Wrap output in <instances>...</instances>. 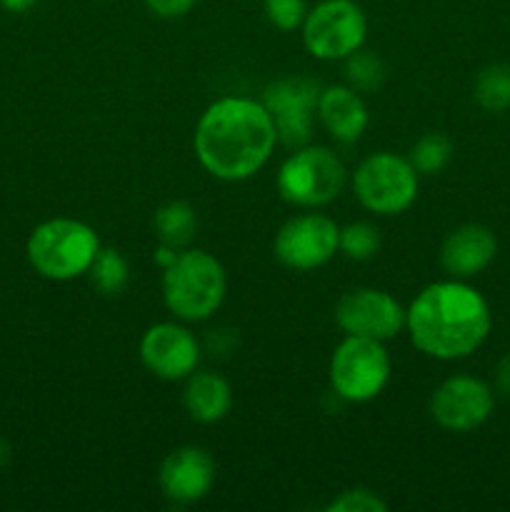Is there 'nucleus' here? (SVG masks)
<instances>
[{"mask_svg":"<svg viewBox=\"0 0 510 512\" xmlns=\"http://www.w3.org/2000/svg\"><path fill=\"white\" fill-rule=\"evenodd\" d=\"M315 113L330 138L345 145L355 143L368 128V108L358 90H353L350 85H330V88L320 90Z\"/></svg>","mask_w":510,"mask_h":512,"instance_id":"nucleus-16","label":"nucleus"},{"mask_svg":"<svg viewBox=\"0 0 510 512\" xmlns=\"http://www.w3.org/2000/svg\"><path fill=\"white\" fill-rule=\"evenodd\" d=\"M303 45L318 60H345L363 48L368 18L355 0H320L303 20Z\"/></svg>","mask_w":510,"mask_h":512,"instance_id":"nucleus-8","label":"nucleus"},{"mask_svg":"<svg viewBox=\"0 0 510 512\" xmlns=\"http://www.w3.org/2000/svg\"><path fill=\"white\" fill-rule=\"evenodd\" d=\"M330 388L340 400L368 403L390 380V355L380 340L345 335L330 358Z\"/></svg>","mask_w":510,"mask_h":512,"instance_id":"nucleus-6","label":"nucleus"},{"mask_svg":"<svg viewBox=\"0 0 510 512\" xmlns=\"http://www.w3.org/2000/svg\"><path fill=\"white\" fill-rule=\"evenodd\" d=\"M495 393L485 380L473 375H453L443 380L430 398V415L450 433H470L490 418Z\"/></svg>","mask_w":510,"mask_h":512,"instance_id":"nucleus-10","label":"nucleus"},{"mask_svg":"<svg viewBox=\"0 0 510 512\" xmlns=\"http://www.w3.org/2000/svg\"><path fill=\"white\" fill-rule=\"evenodd\" d=\"M93 283V288L98 290L100 295H118L123 293V288L128 285L130 268L128 260L118 253L115 248H100L98 255H95L93 265L85 273Z\"/></svg>","mask_w":510,"mask_h":512,"instance_id":"nucleus-20","label":"nucleus"},{"mask_svg":"<svg viewBox=\"0 0 510 512\" xmlns=\"http://www.w3.org/2000/svg\"><path fill=\"white\" fill-rule=\"evenodd\" d=\"M320 90L323 88L308 78H285L265 88L263 105L273 118L280 143L290 145V148H300L308 143Z\"/></svg>","mask_w":510,"mask_h":512,"instance_id":"nucleus-12","label":"nucleus"},{"mask_svg":"<svg viewBox=\"0 0 510 512\" xmlns=\"http://www.w3.org/2000/svg\"><path fill=\"white\" fill-rule=\"evenodd\" d=\"M178 253L180 250H175V248H168V245H163L160 243V248H158V253H155V263L160 265V268H168V265H173L175 263V258H178Z\"/></svg>","mask_w":510,"mask_h":512,"instance_id":"nucleus-28","label":"nucleus"},{"mask_svg":"<svg viewBox=\"0 0 510 512\" xmlns=\"http://www.w3.org/2000/svg\"><path fill=\"white\" fill-rule=\"evenodd\" d=\"M495 390L510 398V355L500 358V363L495 365Z\"/></svg>","mask_w":510,"mask_h":512,"instance_id":"nucleus-27","label":"nucleus"},{"mask_svg":"<svg viewBox=\"0 0 510 512\" xmlns=\"http://www.w3.org/2000/svg\"><path fill=\"white\" fill-rule=\"evenodd\" d=\"M103 248L98 233L75 218H53L30 233L25 253L38 275L55 283L80 278L88 273L95 255Z\"/></svg>","mask_w":510,"mask_h":512,"instance_id":"nucleus-4","label":"nucleus"},{"mask_svg":"<svg viewBox=\"0 0 510 512\" xmlns=\"http://www.w3.org/2000/svg\"><path fill=\"white\" fill-rule=\"evenodd\" d=\"M145 5L155 18L173 20L188 15L198 5V0H145Z\"/></svg>","mask_w":510,"mask_h":512,"instance_id":"nucleus-26","label":"nucleus"},{"mask_svg":"<svg viewBox=\"0 0 510 512\" xmlns=\"http://www.w3.org/2000/svg\"><path fill=\"white\" fill-rule=\"evenodd\" d=\"M195 155L213 178L248 180L263 168L278 143V130L263 100L228 95L205 108L195 125Z\"/></svg>","mask_w":510,"mask_h":512,"instance_id":"nucleus-1","label":"nucleus"},{"mask_svg":"<svg viewBox=\"0 0 510 512\" xmlns=\"http://www.w3.org/2000/svg\"><path fill=\"white\" fill-rule=\"evenodd\" d=\"M453 158V143L443 133H425L415 140L410 148V165L418 170V175H435L445 168Z\"/></svg>","mask_w":510,"mask_h":512,"instance_id":"nucleus-22","label":"nucleus"},{"mask_svg":"<svg viewBox=\"0 0 510 512\" xmlns=\"http://www.w3.org/2000/svg\"><path fill=\"white\" fill-rule=\"evenodd\" d=\"M345 165L323 145H300L278 170V193L295 208H323L345 188Z\"/></svg>","mask_w":510,"mask_h":512,"instance_id":"nucleus-5","label":"nucleus"},{"mask_svg":"<svg viewBox=\"0 0 510 512\" xmlns=\"http://www.w3.org/2000/svg\"><path fill=\"white\" fill-rule=\"evenodd\" d=\"M418 170L403 155L380 150L365 158L353 175V193L365 210L398 215L418 198Z\"/></svg>","mask_w":510,"mask_h":512,"instance_id":"nucleus-7","label":"nucleus"},{"mask_svg":"<svg viewBox=\"0 0 510 512\" xmlns=\"http://www.w3.org/2000/svg\"><path fill=\"white\" fill-rule=\"evenodd\" d=\"M490 308L473 285L458 278L420 290L405 310V328L420 353L435 360L473 355L490 333Z\"/></svg>","mask_w":510,"mask_h":512,"instance_id":"nucleus-2","label":"nucleus"},{"mask_svg":"<svg viewBox=\"0 0 510 512\" xmlns=\"http://www.w3.org/2000/svg\"><path fill=\"white\" fill-rule=\"evenodd\" d=\"M265 18L283 33L298 30L308 15V0H263Z\"/></svg>","mask_w":510,"mask_h":512,"instance_id":"nucleus-24","label":"nucleus"},{"mask_svg":"<svg viewBox=\"0 0 510 512\" xmlns=\"http://www.w3.org/2000/svg\"><path fill=\"white\" fill-rule=\"evenodd\" d=\"M35 3H38V0H0V5H3L5 10H10V13H25V10L33 8Z\"/></svg>","mask_w":510,"mask_h":512,"instance_id":"nucleus-29","label":"nucleus"},{"mask_svg":"<svg viewBox=\"0 0 510 512\" xmlns=\"http://www.w3.org/2000/svg\"><path fill=\"white\" fill-rule=\"evenodd\" d=\"M345 258L350 260H370L380 250V233L370 223H350L340 228V245Z\"/></svg>","mask_w":510,"mask_h":512,"instance_id":"nucleus-23","label":"nucleus"},{"mask_svg":"<svg viewBox=\"0 0 510 512\" xmlns=\"http://www.w3.org/2000/svg\"><path fill=\"white\" fill-rule=\"evenodd\" d=\"M325 510L328 512H385L388 510V505H385V500H380L373 490L355 488V490H345V493H340Z\"/></svg>","mask_w":510,"mask_h":512,"instance_id":"nucleus-25","label":"nucleus"},{"mask_svg":"<svg viewBox=\"0 0 510 512\" xmlns=\"http://www.w3.org/2000/svg\"><path fill=\"white\" fill-rule=\"evenodd\" d=\"M158 483L165 498L173 503H198L215 483V460L203 448L185 445L160 463Z\"/></svg>","mask_w":510,"mask_h":512,"instance_id":"nucleus-14","label":"nucleus"},{"mask_svg":"<svg viewBox=\"0 0 510 512\" xmlns=\"http://www.w3.org/2000/svg\"><path fill=\"white\" fill-rule=\"evenodd\" d=\"M340 245V228L333 218L305 213L290 218L278 230L273 253L290 270H315L328 263Z\"/></svg>","mask_w":510,"mask_h":512,"instance_id":"nucleus-9","label":"nucleus"},{"mask_svg":"<svg viewBox=\"0 0 510 512\" xmlns=\"http://www.w3.org/2000/svg\"><path fill=\"white\" fill-rule=\"evenodd\" d=\"M473 95L475 103L488 113H505L510 108V65L495 63L480 70Z\"/></svg>","mask_w":510,"mask_h":512,"instance_id":"nucleus-19","label":"nucleus"},{"mask_svg":"<svg viewBox=\"0 0 510 512\" xmlns=\"http://www.w3.org/2000/svg\"><path fill=\"white\" fill-rule=\"evenodd\" d=\"M183 403L195 423L210 425L228 415L233 393H230L228 380L220 378L218 373H193L188 375Z\"/></svg>","mask_w":510,"mask_h":512,"instance_id":"nucleus-17","label":"nucleus"},{"mask_svg":"<svg viewBox=\"0 0 510 512\" xmlns=\"http://www.w3.org/2000/svg\"><path fill=\"white\" fill-rule=\"evenodd\" d=\"M153 228L160 243L175 250H185L193 243L195 230H198V215H195L193 205L185 200H170L158 208Z\"/></svg>","mask_w":510,"mask_h":512,"instance_id":"nucleus-18","label":"nucleus"},{"mask_svg":"<svg viewBox=\"0 0 510 512\" xmlns=\"http://www.w3.org/2000/svg\"><path fill=\"white\" fill-rule=\"evenodd\" d=\"M498 253V240L493 230L480 223H465L460 228L450 230L448 238L440 248V265L450 278H473L483 273L493 263Z\"/></svg>","mask_w":510,"mask_h":512,"instance_id":"nucleus-15","label":"nucleus"},{"mask_svg":"<svg viewBox=\"0 0 510 512\" xmlns=\"http://www.w3.org/2000/svg\"><path fill=\"white\" fill-rule=\"evenodd\" d=\"M140 360L145 370L160 380H188L200 363V345L188 328L178 323H158L140 340Z\"/></svg>","mask_w":510,"mask_h":512,"instance_id":"nucleus-13","label":"nucleus"},{"mask_svg":"<svg viewBox=\"0 0 510 512\" xmlns=\"http://www.w3.org/2000/svg\"><path fill=\"white\" fill-rule=\"evenodd\" d=\"M335 323L345 335L385 343L405 328V308L385 290L355 288L335 305Z\"/></svg>","mask_w":510,"mask_h":512,"instance_id":"nucleus-11","label":"nucleus"},{"mask_svg":"<svg viewBox=\"0 0 510 512\" xmlns=\"http://www.w3.org/2000/svg\"><path fill=\"white\" fill-rule=\"evenodd\" d=\"M345 80L358 93H375L385 80V63L373 50L358 48L345 58Z\"/></svg>","mask_w":510,"mask_h":512,"instance_id":"nucleus-21","label":"nucleus"},{"mask_svg":"<svg viewBox=\"0 0 510 512\" xmlns=\"http://www.w3.org/2000/svg\"><path fill=\"white\" fill-rule=\"evenodd\" d=\"M228 290V278L215 255L183 250L163 273V298L170 313L188 323H200L218 313Z\"/></svg>","mask_w":510,"mask_h":512,"instance_id":"nucleus-3","label":"nucleus"}]
</instances>
